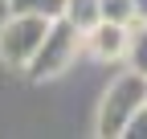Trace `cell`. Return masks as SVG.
I'll list each match as a JSON object with an SVG mask.
<instances>
[{
  "label": "cell",
  "instance_id": "8992f818",
  "mask_svg": "<svg viewBox=\"0 0 147 139\" xmlns=\"http://www.w3.org/2000/svg\"><path fill=\"white\" fill-rule=\"evenodd\" d=\"M127 65H131L135 74L147 78V25L131 33V45H127Z\"/></svg>",
  "mask_w": 147,
  "mask_h": 139
},
{
  "label": "cell",
  "instance_id": "9c48e42d",
  "mask_svg": "<svg viewBox=\"0 0 147 139\" xmlns=\"http://www.w3.org/2000/svg\"><path fill=\"white\" fill-rule=\"evenodd\" d=\"M127 139H147V102L131 115V123H127V131H123Z\"/></svg>",
  "mask_w": 147,
  "mask_h": 139
},
{
  "label": "cell",
  "instance_id": "7a4b0ae2",
  "mask_svg": "<svg viewBox=\"0 0 147 139\" xmlns=\"http://www.w3.org/2000/svg\"><path fill=\"white\" fill-rule=\"evenodd\" d=\"M82 45H86V33L74 29L65 16H53L45 41H41V49L33 53V61L25 65V74H29L33 82H53L57 74H65V70L74 65V57H78Z\"/></svg>",
  "mask_w": 147,
  "mask_h": 139
},
{
  "label": "cell",
  "instance_id": "30bf717a",
  "mask_svg": "<svg viewBox=\"0 0 147 139\" xmlns=\"http://www.w3.org/2000/svg\"><path fill=\"white\" fill-rule=\"evenodd\" d=\"M135 12H139V25L147 21V0H135Z\"/></svg>",
  "mask_w": 147,
  "mask_h": 139
},
{
  "label": "cell",
  "instance_id": "ba28073f",
  "mask_svg": "<svg viewBox=\"0 0 147 139\" xmlns=\"http://www.w3.org/2000/svg\"><path fill=\"white\" fill-rule=\"evenodd\" d=\"M65 0H8V12H37V16H61Z\"/></svg>",
  "mask_w": 147,
  "mask_h": 139
},
{
  "label": "cell",
  "instance_id": "7c38bea8",
  "mask_svg": "<svg viewBox=\"0 0 147 139\" xmlns=\"http://www.w3.org/2000/svg\"><path fill=\"white\" fill-rule=\"evenodd\" d=\"M143 25H147V21H143Z\"/></svg>",
  "mask_w": 147,
  "mask_h": 139
},
{
  "label": "cell",
  "instance_id": "5b68a950",
  "mask_svg": "<svg viewBox=\"0 0 147 139\" xmlns=\"http://www.w3.org/2000/svg\"><path fill=\"white\" fill-rule=\"evenodd\" d=\"M61 16L74 25V29H82V33H90L98 21H102V4L98 0H65V8H61Z\"/></svg>",
  "mask_w": 147,
  "mask_h": 139
},
{
  "label": "cell",
  "instance_id": "6da1fadb",
  "mask_svg": "<svg viewBox=\"0 0 147 139\" xmlns=\"http://www.w3.org/2000/svg\"><path fill=\"white\" fill-rule=\"evenodd\" d=\"M147 102V78L135 74V70H127L123 78H115L106 86V94L98 102V119H94V131L102 139H119L131 123V115Z\"/></svg>",
  "mask_w": 147,
  "mask_h": 139
},
{
  "label": "cell",
  "instance_id": "3957f363",
  "mask_svg": "<svg viewBox=\"0 0 147 139\" xmlns=\"http://www.w3.org/2000/svg\"><path fill=\"white\" fill-rule=\"evenodd\" d=\"M49 33V16L37 12H4L0 16V61L8 70H25Z\"/></svg>",
  "mask_w": 147,
  "mask_h": 139
},
{
  "label": "cell",
  "instance_id": "8fae6325",
  "mask_svg": "<svg viewBox=\"0 0 147 139\" xmlns=\"http://www.w3.org/2000/svg\"><path fill=\"white\" fill-rule=\"evenodd\" d=\"M4 12H8V0H0V16H4Z\"/></svg>",
  "mask_w": 147,
  "mask_h": 139
},
{
  "label": "cell",
  "instance_id": "277c9868",
  "mask_svg": "<svg viewBox=\"0 0 147 139\" xmlns=\"http://www.w3.org/2000/svg\"><path fill=\"white\" fill-rule=\"evenodd\" d=\"M131 25H115V21H98L94 29L86 33V49L94 53L98 61H123L127 57V45H131Z\"/></svg>",
  "mask_w": 147,
  "mask_h": 139
},
{
  "label": "cell",
  "instance_id": "52a82bcc",
  "mask_svg": "<svg viewBox=\"0 0 147 139\" xmlns=\"http://www.w3.org/2000/svg\"><path fill=\"white\" fill-rule=\"evenodd\" d=\"M102 4V21H115V25H135L139 12H135V0H98Z\"/></svg>",
  "mask_w": 147,
  "mask_h": 139
}]
</instances>
